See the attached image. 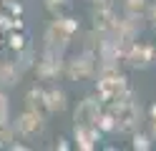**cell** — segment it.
Here are the masks:
<instances>
[{
	"label": "cell",
	"instance_id": "obj_1",
	"mask_svg": "<svg viewBox=\"0 0 156 151\" xmlns=\"http://www.w3.org/2000/svg\"><path fill=\"white\" fill-rule=\"evenodd\" d=\"M78 33V20L71 15H55L51 20V25L45 28L43 35V48L55 50V53H66V48L71 45L73 35Z\"/></svg>",
	"mask_w": 156,
	"mask_h": 151
},
{
	"label": "cell",
	"instance_id": "obj_2",
	"mask_svg": "<svg viewBox=\"0 0 156 151\" xmlns=\"http://www.w3.org/2000/svg\"><path fill=\"white\" fill-rule=\"evenodd\" d=\"M96 91H98V98L106 101V103H116V101L131 98L129 83L119 73V68H101L98 81H96Z\"/></svg>",
	"mask_w": 156,
	"mask_h": 151
},
{
	"label": "cell",
	"instance_id": "obj_3",
	"mask_svg": "<svg viewBox=\"0 0 156 151\" xmlns=\"http://www.w3.org/2000/svg\"><path fill=\"white\" fill-rule=\"evenodd\" d=\"M98 73V56L91 48H86L81 56H73L66 60V76L71 81H88Z\"/></svg>",
	"mask_w": 156,
	"mask_h": 151
},
{
	"label": "cell",
	"instance_id": "obj_4",
	"mask_svg": "<svg viewBox=\"0 0 156 151\" xmlns=\"http://www.w3.org/2000/svg\"><path fill=\"white\" fill-rule=\"evenodd\" d=\"M13 126H15L18 138H23V141H33V138H38V136L45 131V113H43V111L25 108L23 113L13 121Z\"/></svg>",
	"mask_w": 156,
	"mask_h": 151
},
{
	"label": "cell",
	"instance_id": "obj_5",
	"mask_svg": "<svg viewBox=\"0 0 156 151\" xmlns=\"http://www.w3.org/2000/svg\"><path fill=\"white\" fill-rule=\"evenodd\" d=\"M35 76L41 81H55L61 73H66V60H63V53H55V50H45L43 48V56L35 58Z\"/></svg>",
	"mask_w": 156,
	"mask_h": 151
},
{
	"label": "cell",
	"instance_id": "obj_6",
	"mask_svg": "<svg viewBox=\"0 0 156 151\" xmlns=\"http://www.w3.org/2000/svg\"><path fill=\"white\" fill-rule=\"evenodd\" d=\"M103 101L98 96H88L83 101H78V106L73 111V121L76 124H91V126H98V118L103 116V108H101Z\"/></svg>",
	"mask_w": 156,
	"mask_h": 151
},
{
	"label": "cell",
	"instance_id": "obj_7",
	"mask_svg": "<svg viewBox=\"0 0 156 151\" xmlns=\"http://www.w3.org/2000/svg\"><path fill=\"white\" fill-rule=\"evenodd\" d=\"M73 141H76L78 149L91 151V149L98 146V141H101V128L91 126V124H76L73 126Z\"/></svg>",
	"mask_w": 156,
	"mask_h": 151
},
{
	"label": "cell",
	"instance_id": "obj_8",
	"mask_svg": "<svg viewBox=\"0 0 156 151\" xmlns=\"http://www.w3.org/2000/svg\"><path fill=\"white\" fill-rule=\"evenodd\" d=\"M123 58L129 60L131 68H146V66L154 60V48L146 45V43H136V40H133V43L126 48Z\"/></svg>",
	"mask_w": 156,
	"mask_h": 151
},
{
	"label": "cell",
	"instance_id": "obj_9",
	"mask_svg": "<svg viewBox=\"0 0 156 151\" xmlns=\"http://www.w3.org/2000/svg\"><path fill=\"white\" fill-rule=\"evenodd\" d=\"M23 68L18 66V60L10 58H0V88H13L20 83Z\"/></svg>",
	"mask_w": 156,
	"mask_h": 151
},
{
	"label": "cell",
	"instance_id": "obj_10",
	"mask_svg": "<svg viewBox=\"0 0 156 151\" xmlns=\"http://www.w3.org/2000/svg\"><path fill=\"white\" fill-rule=\"evenodd\" d=\"M116 20H119V15L113 13V8H108V3L106 5H96V10H93V30L108 35L113 30V25H116Z\"/></svg>",
	"mask_w": 156,
	"mask_h": 151
},
{
	"label": "cell",
	"instance_id": "obj_11",
	"mask_svg": "<svg viewBox=\"0 0 156 151\" xmlns=\"http://www.w3.org/2000/svg\"><path fill=\"white\" fill-rule=\"evenodd\" d=\"M68 108V96L63 88H45V113H63Z\"/></svg>",
	"mask_w": 156,
	"mask_h": 151
},
{
	"label": "cell",
	"instance_id": "obj_12",
	"mask_svg": "<svg viewBox=\"0 0 156 151\" xmlns=\"http://www.w3.org/2000/svg\"><path fill=\"white\" fill-rule=\"evenodd\" d=\"M25 108L43 111V113H45V88L33 86L30 91H28V93H25Z\"/></svg>",
	"mask_w": 156,
	"mask_h": 151
},
{
	"label": "cell",
	"instance_id": "obj_13",
	"mask_svg": "<svg viewBox=\"0 0 156 151\" xmlns=\"http://www.w3.org/2000/svg\"><path fill=\"white\" fill-rule=\"evenodd\" d=\"M15 126H13V121L10 118H3L0 121V149H10L15 144Z\"/></svg>",
	"mask_w": 156,
	"mask_h": 151
},
{
	"label": "cell",
	"instance_id": "obj_14",
	"mask_svg": "<svg viewBox=\"0 0 156 151\" xmlns=\"http://www.w3.org/2000/svg\"><path fill=\"white\" fill-rule=\"evenodd\" d=\"M149 13V5H146V0H123V15L129 18H144Z\"/></svg>",
	"mask_w": 156,
	"mask_h": 151
},
{
	"label": "cell",
	"instance_id": "obj_15",
	"mask_svg": "<svg viewBox=\"0 0 156 151\" xmlns=\"http://www.w3.org/2000/svg\"><path fill=\"white\" fill-rule=\"evenodd\" d=\"M10 118V98H8L5 88H0V121Z\"/></svg>",
	"mask_w": 156,
	"mask_h": 151
},
{
	"label": "cell",
	"instance_id": "obj_16",
	"mask_svg": "<svg viewBox=\"0 0 156 151\" xmlns=\"http://www.w3.org/2000/svg\"><path fill=\"white\" fill-rule=\"evenodd\" d=\"M149 141H154V138H151V136H144V134H141V136L136 134V136H133V149H149V146H151Z\"/></svg>",
	"mask_w": 156,
	"mask_h": 151
},
{
	"label": "cell",
	"instance_id": "obj_17",
	"mask_svg": "<svg viewBox=\"0 0 156 151\" xmlns=\"http://www.w3.org/2000/svg\"><path fill=\"white\" fill-rule=\"evenodd\" d=\"M43 3H45V8L51 10V13H58V10H61L63 5H68L71 0H43Z\"/></svg>",
	"mask_w": 156,
	"mask_h": 151
},
{
	"label": "cell",
	"instance_id": "obj_18",
	"mask_svg": "<svg viewBox=\"0 0 156 151\" xmlns=\"http://www.w3.org/2000/svg\"><path fill=\"white\" fill-rule=\"evenodd\" d=\"M149 20H151V25L156 28V5H154V8H149Z\"/></svg>",
	"mask_w": 156,
	"mask_h": 151
},
{
	"label": "cell",
	"instance_id": "obj_19",
	"mask_svg": "<svg viewBox=\"0 0 156 151\" xmlns=\"http://www.w3.org/2000/svg\"><path fill=\"white\" fill-rule=\"evenodd\" d=\"M88 3H91V5H106L108 0H88Z\"/></svg>",
	"mask_w": 156,
	"mask_h": 151
},
{
	"label": "cell",
	"instance_id": "obj_20",
	"mask_svg": "<svg viewBox=\"0 0 156 151\" xmlns=\"http://www.w3.org/2000/svg\"><path fill=\"white\" fill-rule=\"evenodd\" d=\"M149 113H151V121H156V103H154V106L149 108Z\"/></svg>",
	"mask_w": 156,
	"mask_h": 151
},
{
	"label": "cell",
	"instance_id": "obj_21",
	"mask_svg": "<svg viewBox=\"0 0 156 151\" xmlns=\"http://www.w3.org/2000/svg\"><path fill=\"white\" fill-rule=\"evenodd\" d=\"M151 138L156 141V121H154V134H151Z\"/></svg>",
	"mask_w": 156,
	"mask_h": 151
},
{
	"label": "cell",
	"instance_id": "obj_22",
	"mask_svg": "<svg viewBox=\"0 0 156 151\" xmlns=\"http://www.w3.org/2000/svg\"><path fill=\"white\" fill-rule=\"evenodd\" d=\"M154 60H156V48H154Z\"/></svg>",
	"mask_w": 156,
	"mask_h": 151
}]
</instances>
